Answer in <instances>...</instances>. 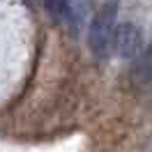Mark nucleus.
Wrapping results in <instances>:
<instances>
[{
    "label": "nucleus",
    "instance_id": "obj_1",
    "mask_svg": "<svg viewBox=\"0 0 152 152\" xmlns=\"http://www.w3.org/2000/svg\"><path fill=\"white\" fill-rule=\"evenodd\" d=\"M118 0H106L90 19L88 46L97 60H108L113 51V32L118 26Z\"/></svg>",
    "mask_w": 152,
    "mask_h": 152
},
{
    "label": "nucleus",
    "instance_id": "obj_2",
    "mask_svg": "<svg viewBox=\"0 0 152 152\" xmlns=\"http://www.w3.org/2000/svg\"><path fill=\"white\" fill-rule=\"evenodd\" d=\"M113 51L120 60H136L143 51V30L132 21L118 23L113 32Z\"/></svg>",
    "mask_w": 152,
    "mask_h": 152
},
{
    "label": "nucleus",
    "instance_id": "obj_3",
    "mask_svg": "<svg viewBox=\"0 0 152 152\" xmlns=\"http://www.w3.org/2000/svg\"><path fill=\"white\" fill-rule=\"evenodd\" d=\"M132 78H134V83L138 88L152 86V44L145 48V51H141V56L136 58Z\"/></svg>",
    "mask_w": 152,
    "mask_h": 152
},
{
    "label": "nucleus",
    "instance_id": "obj_4",
    "mask_svg": "<svg viewBox=\"0 0 152 152\" xmlns=\"http://www.w3.org/2000/svg\"><path fill=\"white\" fill-rule=\"evenodd\" d=\"M67 7H69V23L76 30L86 23L88 14L95 7V0H67Z\"/></svg>",
    "mask_w": 152,
    "mask_h": 152
},
{
    "label": "nucleus",
    "instance_id": "obj_5",
    "mask_svg": "<svg viewBox=\"0 0 152 152\" xmlns=\"http://www.w3.org/2000/svg\"><path fill=\"white\" fill-rule=\"evenodd\" d=\"M42 2H44V10L51 16V21H56V23H69L67 0H42Z\"/></svg>",
    "mask_w": 152,
    "mask_h": 152
}]
</instances>
